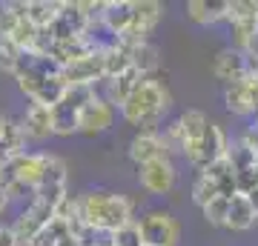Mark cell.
<instances>
[{
    "instance_id": "cell-4",
    "label": "cell",
    "mask_w": 258,
    "mask_h": 246,
    "mask_svg": "<svg viewBox=\"0 0 258 246\" xmlns=\"http://www.w3.org/2000/svg\"><path fill=\"white\" fill-rule=\"evenodd\" d=\"M161 18H164V3H158V0H132V23L118 40L120 43H144L149 32L161 23Z\"/></svg>"
},
{
    "instance_id": "cell-21",
    "label": "cell",
    "mask_w": 258,
    "mask_h": 246,
    "mask_svg": "<svg viewBox=\"0 0 258 246\" xmlns=\"http://www.w3.org/2000/svg\"><path fill=\"white\" fill-rule=\"evenodd\" d=\"M106 83H109V103L123 106L129 95L144 83V74H138L135 69H126L123 74H118V77H112V80H106Z\"/></svg>"
},
{
    "instance_id": "cell-36",
    "label": "cell",
    "mask_w": 258,
    "mask_h": 246,
    "mask_svg": "<svg viewBox=\"0 0 258 246\" xmlns=\"http://www.w3.org/2000/svg\"><path fill=\"white\" fill-rule=\"evenodd\" d=\"M57 246H81V240H78V235H69V232H66V235L57 240Z\"/></svg>"
},
{
    "instance_id": "cell-38",
    "label": "cell",
    "mask_w": 258,
    "mask_h": 246,
    "mask_svg": "<svg viewBox=\"0 0 258 246\" xmlns=\"http://www.w3.org/2000/svg\"><path fill=\"white\" fill-rule=\"evenodd\" d=\"M6 203H9V198H6V192L0 189V212L6 209Z\"/></svg>"
},
{
    "instance_id": "cell-34",
    "label": "cell",
    "mask_w": 258,
    "mask_h": 246,
    "mask_svg": "<svg viewBox=\"0 0 258 246\" xmlns=\"http://www.w3.org/2000/svg\"><path fill=\"white\" fill-rule=\"evenodd\" d=\"M241 143L247 146L249 152H252V155L258 157V123H252V126L247 129V132H244V137H241Z\"/></svg>"
},
{
    "instance_id": "cell-32",
    "label": "cell",
    "mask_w": 258,
    "mask_h": 246,
    "mask_svg": "<svg viewBox=\"0 0 258 246\" xmlns=\"http://www.w3.org/2000/svg\"><path fill=\"white\" fill-rule=\"evenodd\" d=\"M201 175L207 178V181L218 183V181H224V178H230V175H232V166H230V160H227V157H218L215 163L204 166V169H201Z\"/></svg>"
},
{
    "instance_id": "cell-41",
    "label": "cell",
    "mask_w": 258,
    "mask_h": 246,
    "mask_svg": "<svg viewBox=\"0 0 258 246\" xmlns=\"http://www.w3.org/2000/svg\"><path fill=\"white\" fill-rule=\"evenodd\" d=\"M18 246H20V243H18Z\"/></svg>"
},
{
    "instance_id": "cell-23",
    "label": "cell",
    "mask_w": 258,
    "mask_h": 246,
    "mask_svg": "<svg viewBox=\"0 0 258 246\" xmlns=\"http://www.w3.org/2000/svg\"><path fill=\"white\" fill-rule=\"evenodd\" d=\"M60 3H49V0H29L26 3V20L35 29H49V23L55 20Z\"/></svg>"
},
{
    "instance_id": "cell-12",
    "label": "cell",
    "mask_w": 258,
    "mask_h": 246,
    "mask_svg": "<svg viewBox=\"0 0 258 246\" xmlns=\"http://www.w3.org/2000/svg\"><path fill=\"white\" fill-rule=\"evenodd\" d=\"M212 74L224 80L227 86L230 83H241L249 77V69H247V55L241 49H224L221 55L215 57V66H212Z\"/></svg>"
},
{
    "instance_id": "cell-2",
    "label": "cell",
    "mask_w": 258,
    "mask_h": 246,
    "mask_svg": "<svg viewBox=\"0 0 258 246\" xmlns=\"http://www.w3.org/2000/svg\"><path fill=\"white\" fill-rule=\"evenodd\" d=\"M81 201V218L83 226L92 229H120L132 220V201L123 195H109V192H92L83 195Z\"/></svg>"
},
{
    "instance_id": "cell-10",
    "label": "cell",
    "mask_w": 258,
    "mask_h": 246,
    "mask_svg": "<svg viewBox=\"0 0 258 246\" xmlns=\"http://www.w3.org/2000/svg\"><path fill=\"white\" fill-rule=\"evenodd\" d=\"M224 152H227V137H224L221 126L207 120V129H204L201 140H198V146H195L189 163H195L198 169H204V166L215 163L218 157H224Z\"/></svg>"
},
{
    "instance_id": "cell-14",
    "label": "cell",
    "mask_w": 258,
    "mask_h": 246,
    "mask_svg": "<svg viewBox=\"0 0 258 246\" xmlns=\"http://www.w3.org/2000/svg\"><path fill=\"white\" fill-rule=\"evenodd\" d=\"M129 157L138 166H144V163H149V160H161V157H169V155H166L164 143L158 140L155 132H141V135H135L132 143H129Z\"/></svg>"
},
{
    "instance_id": "cell-35",
    "label": "cell",
    "mask_w": 258,
    "mask_h": 246,
    "mask_svg": "<svg viewBox=\"0 0 258 246\" xmlns=\"http://www.w3.org/2000/svg\"><path fill=\"white\" fill-rule=\"evenodd\" d=\"M0 246H18V237H15L12 226H0Z\"/></svg>"
},
{
    "instance_id": "cell-25",
    "label": "cell",
    "mask_w": 258,
    "mask_h": 246,
    "mask_svg": "<svg viewBox=\"0 0 258 246\" xmlns=\"http://www.w3.org/2000/svg\"><path fill=\"white\" fill-rule=\"evenodd\" d=\"M69 232V226H66V220H60V218H52L46 223V226L40 229L32 240H29L26 246H57V240Z\"/></svg>"
},
{
    "instance_id": "cell-33",
    "label": "cell",
    "mask_w": 258,
    "mask_h": 246,
    "mask_svg": "<svg viewBox=\"0 0 258 246\" xmlns=\"http://www.w3.org/2000/svg\"><path fill=\"white\" fill-rule=\"evenodd\" d=\"M158 140L164 143L166 155H169V152H184V137H181V132H178V123L166 126L164 135H158Z\"/></svg>"
},
{
    "instance_id": "cell-11",
    "label": "cell",
    "mask_w": 258,
    "mask_h": 246,
    "mask_svg": "<svg viewBox=\"0 0 258 246\" xmlns=\"http://www.w3.org/2000/svg\"><path fill=\"white\" fill-rule=\"evenodd\" d=\"M112 120H115L112 103L95 95L92 101L83 106L81 118H78V132H83V135H98V132H106L112 126Z\"/></svg>"
},
{
    "instance_id": "cell-27",
    "label": "cell",
    "mask_w": 258,
    "mask_h": 246,
    "mask_svg": "<svg viewBox=\"0 0 258 246\" xmlns=\"http://www.w3.org/2000/svg\"><path fill=\"white\" fill-rule=\"evenodd\" d=\"M37 35H40V29H35L29 20H18V26H15V32L9 35V40L18 46V49H35Z\"/></svg>"
},
{
    "instance_id": "cell-22",
    "label": "cell",
    "mask_w": 258,
    "mask_h": 246,
    "mask_svg": "<svg viewBox=\"0 0 258 246\" xmlns=\"http://www.w3.org/2000/svg\"><path fill=\"white\" fill-rule=\"evenodd\" d=\"M66 160L57 155H40V178L37 186H66Z\"/></svg>"
},
{
    "instance_id": "cell-18",
    "label": "cell",
    "mask_w": 258,
    "mask_h": 246,
    "mask_svg": "<svg viewBox=\"0 0 258 246\" xmlns=\"http://www.w3.org/2000/svg\"><path fill=\"white\" fill-rule=\"evenodd\" d=\"M120 46L126 49L129 66H132L138 74L147 77L149 72H155L158 69V49L149 43V40H144V43H120Z\"/></svg>"
},
{
    "instance_id": "cell-40",
    "label": "cell",
    "mask_w": 258,
    "mask_h": 246,
    "mask_svg": "<svg viewBox=\"0 0 258 246\" xmlns=\"http://www.w3.org/2000/svg\"><path fill=\"white\" fill-rule=\"evenodd\" d=\"M255 220H258V218H255Z\"/></svg>"
},
{
    "instance_id": "cell-8",
    "label": "cell",
    "mask_w": 258,
    "mask_h": 246,
    "mask_svg": "<svg viewBox=\"0 0 258 246\" xmlns=\"http://www.w3.org/2000/svg\"><path fill=\"white\" fill-rule=\"evenodd\" d=\"M138 181L152 195H166V192L175 186V166H172L169 157L149 160V163L138 166Z\"/></svg>"
},
{
    "instance_id": "cell-5",
    "label": "cell",
    "mask_w": 258,
    "mask_h": 246,
    "mask_svg": "<svg viewBox=\"0 0 258 246\" xmlns=\"http://www.w3.org/2000/svg\"><path fill=\"white\" fill-rule=\"evenodd\" d=\"M141 237L147 246H175L178 243V223L166 212H149L138 223Z\"/></svg>"
},
{
    "instance_id": "cell-24",
    "label": "cell",
    "mask_w": 258,
    "mask_h": 246,
    "mask_svg": "<svg viewBox=\"0 0 258 246\" xmlns=\"http://www.w3.org/2000/svg\"><path fill=\"white\" fill-rule=\"evenodd\" d=\"M126 69H132V66H129V55H126V49H123L120 40H118L115 49L103 52V80H112V77L123 74Z\"/></svg>"
},
{
    "instance_id": "cell-31",
    "label": "cell",
    "mask_w": 258,
    "mask_h": 246,
    "mask_svg": "<svg viewBox=\"0 0 258 246\" xmlns=\"http://www.w3.org/2000/svg\"><path fill=\"white\" fill-rule=\"evenodd\" d=\"M18 55L20 49L12 43L9 37H0V72L15 74V66H18Z\"/></svg>"
},
{
    "instance_id": "cell-7",
    "label": "cell",
    "mask_w": 258,
    "mask_h": 246,
    "mask_svg": "<svg viewBox=\"0 0 258 246\" xmlns=\"http://www.w3.org/2000/svg\"><path fill=\"white\" fill-rule=\"evenodd\" d=\"M89 26V20L83 18V12L78 3H60L55 20L49 23V37L52 40H69V37H81Z\"/></svg>"
},
{
    "instance_id": "cell-37",
    "label": "cell",
    "mask_w": 258,
    "mask_h": 246,
    "mask_svg": "<svg viewBox=\"0 0 258 246\" xmlns=\"http://www.w3.org/2000/svg\"><path fill=\"white\" fill-rule=\"evenodd\" d=\"M247 198H249V203H252V209H255V215H258V189H252Z\"/></svg>"
},
{
    "instance_id": "cell-17",
    "label": "cell",
    "mask_w": 258,
    "mask_h": 246,
    "mask_svg": "<svg viewBox=\"0 0 258 246\" xmlns=\"http://www.w3.org/2000/svg\"><path fill=\"white\" fill-rule=\"evenodd\" d=\"M255 218L258 215L247 195H235V198H230V209H227V223L224 226L232 229V232H247L255 223Z\"/></svg>"
},
{
    "instance_id": "cell-39",
    "label": "cell",
    "mask_w": 258,
    "mask_h": 246,
    "mask_svg": "<svg viewBox=\"0 0 258 246\" xmlns=\"http://www.w3.org/2000/svg\"><path fill=\"white\" fill-rule=\"evenodd\" d=\"M144 246H147V243H144Z\"/></svg>"
},
{
    "instance_id": "cell-28",
    "label": "cell",
    "mask_w": 258,
    "mask_h": 246,
    "mask_svg": "<svg viewBox=\"0 0 258 246\" xmlns=\"http://www.w3.org/2000/svg\"><path fill=\"white\" fill-rule=\"evenodd\" d=\"M227 209H230V201L227 198H212L207 206H204V218H207V223H212V226H224L227 223Z\"/></svg>"
},
{
    "instance_id": "cell-30",
    "label": "cell",
    "mask_w": 258,
    "mask_h": 246,
    "mask_svg": "<svg viewBox=\"0 0 258 246\" xmlns=\"http://www.w3.org/2000/svg\"><path fill=\"white\" fill-rule=\"evenodd\" d=\"M212 198H218V186H215L212 181H207L204 175H198V181L192 183V201L204 209V206H207Z\"/></svg>"
},
{
    "instance_id": "cell-19",
    "label": "cell",
    "mask_w": 258,
    "mask_h": 246,
    "mask_svg": "<svg viewBox=\"0 0 258 246\" xmlns=\"http://www.w3.org/2000/svg\"><path fill=\"white\" fill-rule=\"evenodd\" d=\"M23 135L26 137H35V140H40V137H49L52 135V109H46V106H40V103H32L26 112V120H23Z\"/></svg>"
},
{
    "instance_id": "cell-15",
    "label": "cell",
    "mask_w": 258,
    "mask_h": 246,
    "mask_svg": "<svg viewBox=\"0 0 258 246\" xmlns=\"http://www.w3.org/2000/svg\"><path fill=\"white\" fill-rule=\"evenodd\" d=\"M175 123H178L181 137H184V155H186V160H189L192 152H195V146H198V140H201V135H204V129H207V118H204V112L189 109V112H184Z\"/></svg>"
},
{
    "instance_id": "cell-26",
    "label": "cell",
    "mask_w": 258,
    "mask_h": 246,
    "mask_svg": "<svg viewBox=\"0 0 258 246\" xmlns=\"http://www.w3.org/2000/svg\"><path fill=\"white\" fill-rule=\"evenodd\" d=\"M224 157H227V160H230V166H232V172H244V169H252V166L258 163V157L252 155V152H249L247 146L241 143H227V152H224Z\"/></svg>"
},
{
    "instance_id": "cell-29",
    "label": "cell",
    "mask_w": 258,
    "mask_h": 246,
    "mask_svg": "<svg viewBox=\"0 0 258 246\" xmlns=\"http://www.w3.org/2000/svg\"><path fill=\"white\" fill-rule=\"evenodd\" d=\"M115 246H144L138 220H129L120 229H115Z\"/></svg>"
},
{
    "instance_id": "cell-20",
    "label": "cell",
    "mask_w": 258,
    "mask_h": 246,
    "mask_svg": "<svg viewBox=\"0 0 258 246\" xmlns=\"http://www.w3.org/2000/svg\"><path fill=\"white\" fill-rule=\"evenodd\" d=\"M186 12H189V18H192L195 23L210 26V23L224 20V15H227V0H192V3L186 6Z\"/></svg>"
},
{
    "instance_id": "cell-13",
    "label": "cell",
    "mask_w": 258,
    "mask_h": 246,
    "mask_svg": "<svg viewBox=\"0 0 258 246\" xmlns=\"http://www.w3.org/2000/svg\"><path fill=\"white\" fill-rule=\"evenodd\" d=\"M224 101H227V109L235 112V115L258 112V83L252 77H247L241 83H230L227 92H224Z\"/></svg>"
},
{
    "instance_id": "cell-1",
    "label": "cell",
    "mask_w": 258,
    "mask_h": 246,
    "mask_svg": "<svg viewBox=\"0 0 258 246\" xmlns=\"http://www.w3.org/2000/svg\"><path fill=\"white\" fill-rule=\"evenodd\" d=\"M169 103H172V98H169V89L164 83L144 77V83L120 106V115L132 126H141V132H155L161 118H164V112L169 109Z\"/></svg>"
},
{
    "instance_id": "cell-6",
    "label": "cell",
    "mask_w": 258,
    "mask_h": 246,
    "mask_svg": "<svg viewBox=\"0 0 258 246\" xmlns=\"http://www.w3.org/2000/svg\"><path fill=\"white\" fill-rule=\"evenodd\" d=\"M60 77L66 80V86H92L95 89V83L103 80V52H89L86 57L63 66Z\"/></svg>"
},
{
    "instance_id": "cell-3",
    "label": "cell",
    "mask_w": 258,
    "mask_h": 246,
    "mask_svg": "<svg viewBox=\"0 0 258 246\" xmlns=\"http://www.w3.org/2000/svg\"><path fill=\"white\" fill-rule=\"evenodd\" d=\"M95 98L92 86H69L66 95L52 106V135H72L78 132V118L83 106Z\"/></svg>"
},
{
    "instance_id": "cell-16",
    "label": "cell",
    "mask_w": 258,
    "mask_h": 246,
    "mask_svg": "<svg viewBox=\"0 0 258 246\" xmlns=\"http://www.w3.org/2000/svg\"><path fill=\"white\" fill-rule=\"evenodd\" d=\"M101 23L109 29L115 37H120L129 29V23H132V0H106Z\"/></svg>"
},
{
    "instance_id": "cell-9",
    "label": "cell",
    "mask_w": 258,
    "mask_h": 246,
    "mask_svg": "<svg viewBox=\"0 0 258 246\" xmlns=\"http://www.w3.org/2000/svg\"><path fill=\"white\" fill-rule=\"evenodd\" d=\"M52 218H55V209H52V206H46V203H40V201H32V206H29V209L15 220V226H12V232H15V237H18V243L26 246Z\"/></svg>"
}]
</instances>
